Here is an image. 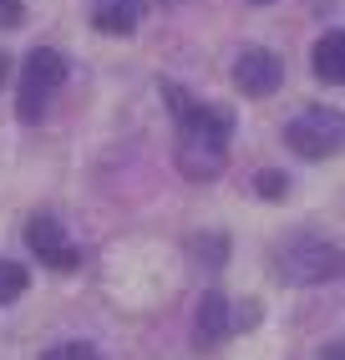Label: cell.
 Masks as SVG:
<instances>
[{
  "label": "cell",
  "instance_id": "obj_1",
  "mask_svg": "<svg viewBox=\"0 0 345 360\" xmlns=\"http://www.w3.org/2000/svg\"><path fill=\"white\" fill-rule=\"evenodd\" d=\"M163 102L178 122V173L188 183H213L218 173L229 167V137H234V112L229 107H208V102H193V91L163 82Z\"/></svg>",
  "mask_w": 345,
  "mask_h": 360
},
{
  "label": "cell",
  "instance_id": "obj_2",
  "mask_svg": "<svg viewBox=\"0 0 345 360\" xmlns=\"http://www.w3.org/2000/svg\"><path fill=\"white\" fill-rule=\"evenodd\" d=\"M275 274L294 290H315V284L345 279V249H335L320 233H289L275 249Z\"/></svg>",
  "mask_w": 345,
  "mask_h": 360
},
{
  "label": "cell",
  "instance_id": "obj_3",
  "mask_svg": "<svg viewBox=\"0 0 345 360\" xmlns=\"http://www.w3.org/2000/svg\"><path fill=\"white\" fill-rule=\"evenodd\" d=\"M66 82V56L56 46H36V51L20 61V82H15V117L20 122H41L46 102L56 97V86Z\"/></svg>",
  "mask_w": 345,
  "mask_h": 360
},
{
  "label": "cell",
  "instance_id": "obj_4",
  "mask_svg": "<svg viewBox=\"0 0 345 360\" xmlns=\"http://www.w3.org/2000/svg\"><path fill=\"white\" fill-rule=\"evenodd\" d=\"M284 148L305 162H325L345 148V117L335 107H300L284 122Z\"/></svg>",
  "mask_w": 345,
  "mask_h": 360
},
{
  "label": "cell",
  "instance_id": "obj_5",
  "mask_svg": "<svg viewBox=\"0 0 345 360\" xmlns=\"http://www.w3.org/2000/svg\"><path fill=\"white\" fill-rule=\"evenodd\" d=\"M259 320V304H244L239 315H234V300L229 295H218V290H208L203 295V304H199V350H213L218 340H229L234 330H249Z\"/></svg>",
  "mask_w": 345,
  "mask_h": 360
},
{
  "label": "cell",
  "instance_id": "obj_6",
  "mask_svg": "<svg viewBox=\"0 0 345 360\" xmlns=\"http://www.w3.org/2000/svg\"><path fill=\"white\" fill-rule=\"evenodd\" d=\"M26 244H31V254H36L41 264H51V269H61V274H71V269L82 264L77 244L66 238L61 219H51V213H36V219L26 224Z\"/></svg>",
  "mask_w": 345,
  "mask_h": 360
},
{
  "label": "cell",
  "instance_id": "obj_7",
  "mask_svg": "<svg viewBox=\"0 0 345 360\" xmlns=\"http://www.w3.org/2000/svg\"><path fill=\"white\" fill-rule=\"evenodd\" d=\"M284 82V61L275 51H264V46H249L239 61H234V86L244 97H275Z\"/></svg>",
  "mask_w": 345,
  "mask_h": 360
},
{
  "label": "cell",
  "instance_id": "obj_8",
  "mask_svg": "<svg viewBox=\"0 0 345 360\" xmlns=\"http://www.w3.org/2000/svg\"><path fill=\"white\" fill-rule=\"evenodd\" d=\"M310 66H315V77L325 82V86H340L345 82V26H335V31H325V36L315 41Z\"/></svg>",
  "mask_w": 345,
  "mask_h": 360
},
{
  "label": "cell",
  "instance_id": "obj_9",
  "mask_svg": "<svg viewBox=\"0 0 345 360\" xmlns=\"http://www.w3.org/2000/svg\"><path fill=\"white\" fill-rule=\"evenodd\" d=\"M142 20V0H92V26L102 36H127Z\"/></svg>",
  "mask_w": 345,
  "mask_h": 360
},
{
  "label": "cell",
  "instance_id": "obj_10",
  "mask_svg": "<svg viewBox=\"0 0 345 360\" xmlns=\"http://www.w3.org/2000/svg\"><path fill=\"white\" fill-rule=\"evenodd\" d=\"M26 284H31L26 264H15V259H0V304H15L20 295H26Z\"/></svg>",
  "mask_w": 345,
  "mask_h": 360
},
{
  "label": "cell",
  "instance_id": "obj_11",
  "mask_svg": "<svg viewBox=\"0 0 345 360\" xmlns=\"http://www.w3.org/2000/svg\"><path fill=\"white\" fill-rule=\"evenodd\" d=\"M41 360H96V345L92 340H61L51 350H41Z\"/></svg>",
  "mask_w": 345,
  "mask_h": 360
},
{
  "label": "cell",
  "instance_id": "obj_12",
  "mask_svg": "<svg viewBox=\"0 0 345 360\" xmlns=\"http://www.w3.org/2000/svg\"><path fill=\"white\" fill-rule=\"evenodd\" d=\"M254 193H259V198H269V203H280V198L289 193V183H284V173L264 167V173H254Z\"/></svg>",
  "mask_w": 345,
  "mask_h": 360
},
{
  "label": "cell",
  "instance_id": "obj_13",
  "mask_svg": "<svg viewBox=\"0 0 345 360\" xmlns=\"http://www.w3.org/2000/svg\"><path fill=\"white\" fill-rule=\"evenodd\" d=\"M193 249L203 254L199 264H208V269H213V264H224V254H229V238H224V233H218V238H193Z\"/></svg>",
  "mask_w": 345,
  "mask_h": 360
},
{
  "label": "cell",
  "instance_id": "obj_14",
  "mask_svg": "<svg viewBox=\"0 0 345 360\" xmlns=\"http://www.w3.org/2000/svg\"><path fill=\"white\" fill-rule=\"evenodd\" d=\"M20 20H26V6H20V0H0V31L20 26Z\"/></svg>",
  "mask_w": 345,
  "mask_h": 360
},
{
  "label": "cell",
  "instance_id": "obj_15",
  "mask_svg": "<svg viewBox=\"0 0 345 360\" xmlns=\"http://www.w3.org/2000/svg\"><path fill=\"white\" fill-rule=\"evenodd\" d=\"M315 360H345V340H330V345H325V350H320Z\"/></svg>",
  "mask_w": 345,
  "mask_h": 360
},
{
  "label": "cell",
  "instance_id": "obj_16",
  "mask_svg": "<svg viewBox=\"0 0 345 360\" xmlns=\"http://www.w3.org/2000/svg\"><path fill=\"white\" fill-rule=\"evenodd\" d=\"M6 77H11V56L0 51V86H6Z\"/></svg>",
  "mask_w": 345,
  "mask_h": 360
},
{
  "label": "cell",
  "instance_id": "obj_17",
  "mask_svg": "<svg viewBox=\"0 0 345 360\" xmlns=\"http://www.w3.org/2000/svg\"><path fill=\"white\" fill-rule=\"evenodd\" d=\"M254 6H275V0H254Z\"/></svg>",
  "mask_w": 345,
  "mask_h": 360
},
{
  "label": "cell",
  "instance_id": "obj_18",
  "mask_svg": "<svg viewBox=\"0 0 345 360\" xmlns=\"http://www.w3.org/2000/svg\"><path fill=\"white\" fill-rule=\"evenodd\" d=\"M168 6H172V0H168Z\"/></svg>",
  "mask_w": 345,
  "mask_h": 360
}]
</instances>
